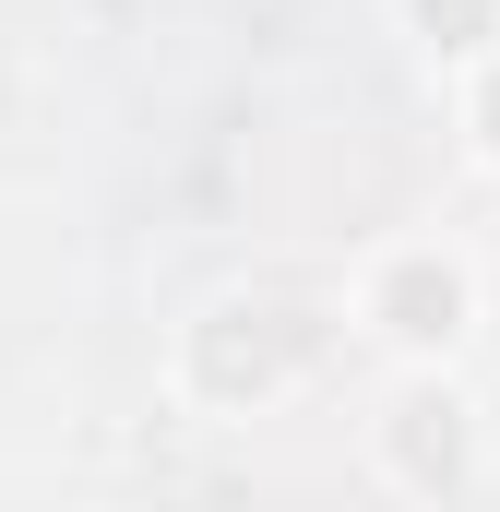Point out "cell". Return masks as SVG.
I'll use <instances>...</instances> for the list:
<instances>
[{
	"label": "cell",
	"instance_id": "obj_1",
	"mask_svg": "<svg viewBox=\"0 0 500 512\" xmlns=\"http://www.w3.org/2000/svg\"><path fill=\"white\" fill-rule=\"evenodd\" d=\"M322 358H334V310L310 286L250 274V286H215V298L179 310V334H167V405L215 417V429H250V417H274V405H298L322 382Z\"/></svg>",
	"mask_w": 500,
	"mask_h": 512
},
{
	"label": "cell",
	"instance_id": "obj_4",
	"mask_svg": "<svg viewBox=\"0 0 500 512\" xmlns=\"http://www.w3.org/2000/svg\"><path fill=\"white\" fill-rule=\"evenodd\" d=\"M393 36H405L441 84H465L477 60H500V0H393Z\"/></svg>",
	"mask_w": 500,
	"mask_h": 512
},
{
	"label": "cell",
	"instance_id": "obj_2",
	"mask_svg": "<svg viewBox=\"0 0 500 512\" xmlns=\"http://www.w3.org/2000/svg\"><path fill=\"white\" fill-rule=\"evenodd\" d=\"M346 334L381 370H465V346L489 334V262L441 227L370 239L358 274H346Z\"/></svg>",
	"mask_w": 500,
	"mask_h": 512
},
{
	"label": "cell",
	"instance_id": "obj_3",
	"mask_svg": "<svg viewBox=\"0 0 500 512\" xmlns=\"http://www.w3.org/2000/svg\"><path fill=\"white\" fill-rule=\"evenodd\" d=\"M477 465H489V405L465 393V370H393L370 405V477L393 501L441 512L477 489Z\"/></svg>",
	"mask_w": 500,
	"mask_h": 512
},
{
	"label": "cell",
	"instance_id": "obj_5",
	"mask_svg": "<svg viewBox=\"0 0 500 512\" xmlns=\"http://www.w3.org/2000/svg\"><path fill=\"white\" fill-rule=\"evenodd\" d=\"M453 143H465V155L500 179V60H477V72L453 84Z\"/></svg>",
	"mask_w": 500,
	"mask_h": 512
}]
</instances>
